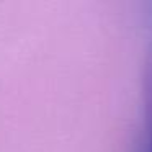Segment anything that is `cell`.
Returning <instances> with one entry per match:
<instances>
[{
    "label": "cell",
    "instance_id": "cell-1",
    "mask_svg": "<svg viewBox=\"0 0 152 152\" xmlns=\"http://www.w3.org/2000/svg\"><path fill=\"white\" fill-rule=\"evenodd\" d=\"M145 53L142 67V128L136 152H152V2L145 4L144 13Z\"/></svg>",
    "mask_w": 152,
    "mask_h": 152
}]
</instances>
